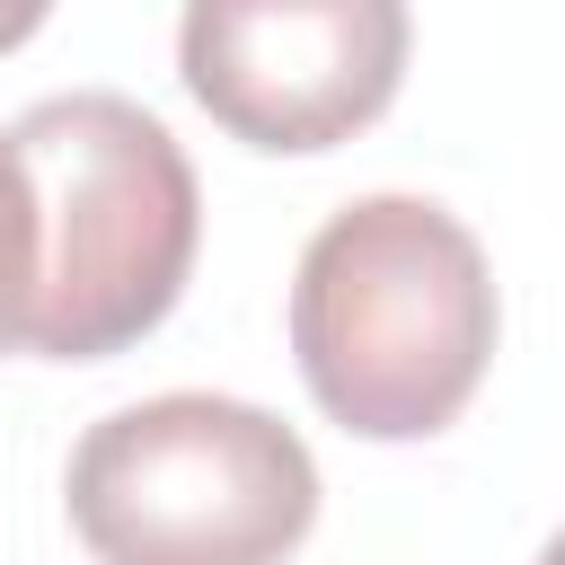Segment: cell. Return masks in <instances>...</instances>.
Segmentation results:
<instances>
[{"instance_id":"obj_1","label":"cell","mask_w":565,"mask_h":565,"mask_svg":"<svg viewBox=\"0 0 565 565\" xmlns=\"http://www.w3.org/2000/svg\"><path fill=\"white\" fill-rule=\"evenodd\" d=\"M494 274L459 212L362 194L318 221L291 274V353L327 424L362 441H433L494 362Z\"/></svg>"},{"instance_id":"obj_2","label":"cell","mask_w":565,"mask_h":565,"mask_svg":"<svg viewBox=\"0 0 565 565\" xmlns=\"http://www.w3.org/2000/svg\"><path fill=\"white\" fill-rule=\"evenodd\" d=\"M18 194H26V353L44 362H106L141 344L203 247V194L177 132L115 97L62 88L35 97L9 132Z\"/></svg>"},{"instance_id":"obj_3","label":"cell","mask_w":565,"mask_h":565,"mask_svg":"<svg viewBox=\"0 0 565 565\" xmlns=\"http://www.w3.org/2000/svg\"><path fill=\"white\" fill-rule=\"evenodd\" d=\"M62 503L97 565H282L318 521V459L247 397L168 388L79 433Z\"/></svg>"},{"instance_id":"obj_4","label":"cell","mask_w":565,"mask_h":565,"mask_svg":"<svg viewBox=\"0 0 565 565\" xmlns=\"http://www.w3.org/2000/svg\"><path fill=\"white\" fill-rule=\"evenodd\" d=\"M406 35L397 0H194L177 71L230 141L309 159L388 115Z\"/></svg>"},{"instance_id":"obj_5","label":"cell","mask_w":565,"mask_h":565,"mask_svg":"<svg viewBox=\"0 0 565 565\" xmlns=\"http://www.w3.org/2000/svg\"><path fill=\"white\" fill-rule=\"evenodd\" d=\"M26 194H18V159L0 141V353L26 344Z\"/></svg>"},{"instance_id":"obj_6","label":"cell","mask_w":565,"mask_h":565,"mask_svg":"<svg viewBox=\"0 0 565 565\" xmlns=\"http://www.w3.org/2000/svg\"><path fill=\"white\" fill-rule=\"evenodd\" d=\"M35 26H44V9H0V53H9V44H26Z\"/></svg>"},{"instance_id":"obj_7","label":"cell","mask_w":565,"mask_h":565,"mask_svg":"<svg viewBox=\"0 0 565 565\" xmlns=\"http://www.w3.org/2000/svg\"><path fill=\"white\" fill-rule=\"evenodd\" d=\"M539 565H565V530H556V539H547V547H539Z\"/></svg>"}]
</instances>
